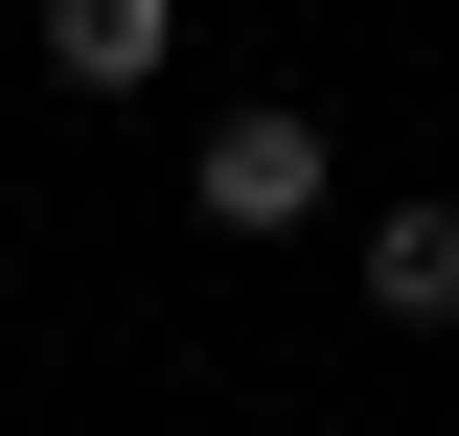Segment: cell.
<instances>
[{"instance_id":"1","label":"cell","mask_w":459,"mask_h":436,"mask_svg":"<svg viewBox=\"0 0 459 436\" xmlns=\"http://www.w3.org/2000/svg\"><path fill=\"white\" fill-rule=\"evenodd\" d=\"M184 207L207 230H322V115L299 92H230L207 138H184Z\"/></svg>"},{"instance_id":"2","label":"cell","mask_w":459,"mask_h":436,"mask_svg":"<svg viewBox=\"0 0 459 436\" xmlns=\"http://www.w3.org/2000/svg\"><path fill=\"white\" fill-rule=\"evenodd\" d=\"M344 275H368V322H391V344H437V322H459V207H437V184L368 207V253H344Z\"/></svg>"},{"instance_id":"3","label":"cell","mask_w":459,"mask_h":436,"mask_svg":"<svg viewBox=\"0 0 459 436\" xmlns=\"http://www.w3.org/2000/svg\"><path fill=\"white\" fill-rule=\"evenodd\" d=\"M161 47H184V0H47V69L69 92H161Z\"/></svg>"}]
</instances>
